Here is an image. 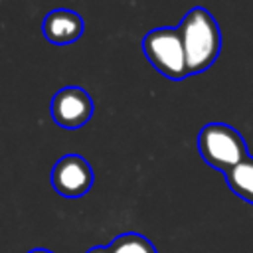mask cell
<instances>
[{
    "label": "cell",
    "instance_id": "1",
    "mask_svg": "<svg viewBox=\"0 0 253 253\" xmlns=\"http://www.w3.org/2000/svg\"><path fill=\"white\" fill-rule=\"evenodd\" d=\"M178 30L184 42L190 73L206 71L221 49V34L217 22L206 8H192L184 16Z\"/></svg>",
    "mask_w": 253,
    "mask_h": 253
},
{
    "label": "cell",
    "instance_id": "2",
    "mask_svg": "<svg viewBox=\"0 0 253 253\" xmlns=\"http://www.w3.org/2000/svg\"><path fill=\"white\" fill-rule=\"evenodd\" d=\"M198 150L206 164L225 174L251 158L243 136L225 123L206 125L198 134Z\"/></svg>",
    "mask_w": 253,
    "mask_h": 253
},
{
    "label": "cell",
    "instance_id": "3",
    "mask_svg": "<svg viewBox=\"0 0 253 253\" xmlns=\"http://www.w3.org/2000/svg\"><path fill=\"white\" fill-rule=\"evenodd\" d=\"M142 51L164 77L172 81H182L190 75L184 42L178 28H156L148 32L142 40Z\"/></svg>",
    "mask_w": 253,
    "mask_h": 253
},
{
    "label": "cell",
    "instance_id": "4",
    "mask_svg": "<svg viewBox=\"0 0 253 253\" xmlns=\"http://www.w3.org/2000/svg\"><path fill=\"white\" fill-rule=\"evenodd\" d=\"M51 184L57 194L65 198H79L91 190L93 170L89 162L79 154H67L57 160L51 170Z\"/></svg>",
    "mask_w": 253,
    "mask_h": 253
},
{
    "label": "cell",
    "instance_id": "5",
    "mask_svg": "<svg viewBox=\"0 0 253 253\" xmlns=\"http://www.w3.org/2000/svg\"><path fill=\"white\" fill-rule=\"evenodd\" d=\"M93 115V101L81 87H63L53 95L51 117L63 128H79Z\"/></svg>",
    "mask_w": 253,
    "mask_h": 253
},
{
    "label": "cell",
    "instance_id": "6",
    "mask_svg": "<svg viewBox=\"0 0 253 253\" xmlns=\"http://www.w3.org/2000/svg\"><path fill=\"white\" fill-rule=\"evenodd\" d=\"M42 32L51 43H71L83 34V20L71 10H53L43 18Z\"/></svg>",
    "mask_w": 253,
    "mask_h": 253
},
{
    "label": "cell",
    "instance_id": "7",
    "mask_svg": "<svg viewBox=\"0 0 253 253\" xmlns=\"http://www.w3.org/2000/svg\"><path fill=\"white\" fill-rule=\"evenodd\" d=\"M225 180H227V186L231 188V192L235 196L253 204V158H249L243 164L229 170L225 174Z\"/></svg>",
    "mask_w": 253,
    "mask_h": 253
},
{
    "label": "cell",
    "instance_id": "8",
    "mask_svg": "<svg viewBox=\"0 0 253 253\" xmlns=\"http://www.w3.org/2000/svg\"><path fill=\"white\" fill-rule=\"evenodd\" d=\"M111 253H156L154 245L138 235V233H123L119 235L111 245H109Z\"/></svg>",
    "mask_w": 253,
    "mask_h": 253
},
{
    "label": "cell",
    "instance_id": "9",
    "mask_svg": "<svg viewBox=\"0 0 253 253\" xmlns=\"http://www.w3.org/2000/svg\"><path fill=\"white\" fill-rule=\"evenodd\" d=\"M87 253H111V251H109V247H93Z\"/></svg>",
    "mask_w": 253,
    "mask_h": 253
},
{
    "label": "cell",
    "instance_id": "10",
    "mask_svg": "<svg viewBox=\"0 0 253 253\" xmlns=\"http://www.w3.org/2000/svg\"><path fill=\"white\" fill-rule=\"evenodd\" d=\"M30 253H51V251H47V249H34V251H30Z\"/></svg>",
    "mask_w": 253,
    "mask_h": 253
}]
</instances>
